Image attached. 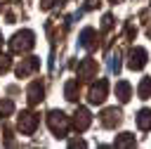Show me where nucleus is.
Returning <instances> with one entry per match:
<instances>
[{
    "label": "nucleus",
    "instance_id": "obj_1",
    "mask_svg": "<svg viewBox=\"0 0 151 149\" xmlns=\"http://www.w3.org/2000/svg\"><path fill=\"white\" fill-rule=\"evenodd\" d=\"M33 45H35V33L28 31V28L17 31V33L12 35V40H9V50H12L14 54H26V52L33 50Z\"/></svg>",
    "mask_w": 151,
    "mask_h": 149
},
{
    "label": "nucleus",
    "instance_id": "obj_2",
    "mask_svg": "<svg viewBox=\"0 0 151 149\" xmlns=\"http://www.w3.org/2000/svg\"><path fill=\"white\" fill-rule=\"evenodd\" d=\"M47 125H50V130H52L57 137H66V135H68V128H71V118H68L64 111L52 109V111L47 114Z\"/></svg>",
    "mask_w": 151,
    "mask_h": 149
},
{
    "label": "nucleus",
    "instance_id": "obj_3",
    "mask_svg": "<svg viewBox=\"0 0 151 149\" xmlns=\"http://www.w3.org/2000/svg\"><path fill=\"white\" fill-rule=\"evenodd\" d=\"M106 95H109V83H106L104 78H99L97 83H92V85H90L87 102H90V104H101V102L106 99Z\"/></svg>",
    "mask_w": 151,
    "mask_h": 149
},
{
    "label": "nucleus",
    "instance_id": "obj_4",
    "mask_svg": "<svg viewBox=\"0 0 151 149\" xmlns=\"http://www.w3.org/2000/svg\"><path fill=\"white\" fill-rule=\"evenodd\" d=\"M97 69H99V64L94 61V59H80L78 61V66H76V76L78 78H83V80H92L94 76H97Z\"/></svg>",
    "mask_w": 151,
    "mask_h": 149
},
{
    "label": "nucleus",
    "instance_id": "obj_5",
    "mask_svg": "<svg viewBox=\"0 0 151 149\" xmlns=\"http://www.w3.org/2000/svg\"><path fill=\"white\" fill-rule=\"evenodd\" d=\"M17 125H19V132H21V135H33L35 128H38V116H35L33 111H21Z\"/></svg>",
    "mask_w": 151,
    "mask_h": 149
},
{
    "label": "nucleus",
    "instance_id": "obj_6",
    "mask_svg": "<svg viewBox=\"0 0 151 149\" xmlns=\"http://www.w3.org/2000/svg\"><path fill=\"white\" fill-rule=\"evenodd\" d=\"M90 123H92V116H90V111H87L85 106H78V109L73 111L71 125H73L78 132H83V130H87V128H90Z\"/></svg>",
    "mask_w": 151,
    "mask_h": 149
},
{
    "label": "nucleus",
    "instance_id": "obj_7",
    "mask_svg": "<svg viewBox=\"0 0 151 149\" xmlns=\"http://www.w3.org/2000/svg\"><path fill=\"white\" fill-rule=\"evenodd\" d=\"M40 69V59L38 57H26V59H21L19 64H17V76L19 78H26V76H31V73H35Z\"/></svg>",
    "mask_w": 151,
    "mask_h": 149
},
{
    "label": "nucleus",
    "instance_id": "obj_8",
    "mask_svg": "<svg viewBox=\"0 0 151 149\" xmlns=\"http://www.w3.org/2000/svg\"><path fill=\"white\" fill-rule=\"evenodd\" d=\"M99 121H101V125H104V128H116V125H120L123 114H120V109L109 106V109H104V111L99 114Z\"/></svg>",
    "mask_w": 151,
    "mask_h": 149
},
{
    "label": "nucleus",
    "instance_id": "obj_9",
    "mask_svg": "<svg viewBox=\"0 0 151 149\" xmlns=\"http://www.w3.org/2000/svg\"><path fill=\"white\" fill-rule=\"evenodd\" d=\"M146 59H149V54H146V50H144V47H132L130 59H127V66H130L132 71H142V69H144V64H146Z\"/></svg>",
    "mask_w": 151,
    "mask_h": 149
},
{
    "label": "nucleus",
    "instance_id": "obj_10",
    "mask_svg": "<svg viewBox=\"0 0 151 149\" xmlns=\"http://www.w3.org/2000/svg\"><path fill=\"white\" fill-rule=\"evenodd\" d=\"M42 97H45V85H42V80H33V83L28 85V90H26V99H28V104L33 106V104L42 102Z\"/></svg>",
    "mask_w": 151,
    "mask_h": 149
},
{
    "label": "nucleus",
    "instance_id": "obj_11",
    "mask_svg": "<svg viewBox=\"0 0 151 149\" xmlns=\"http://www.w3.org/2000/svg\"><path fill=\"white\" fill-rule=\"evenodd\" d=\"M78 45L80 47H85V50H92L94 45H97V31L94 28H83L80 31V38H78Z\"/></svg>",
    "mask_w": 151,
    "mask_h": 149
},
{
    "label": "nucleus",
    "instance_id": "obj_12",
    "mask_svg": "<svg viewBox=\"0 0 151 149\" xmlns=\"http://www.w3.org/2000/svg\"><path fill=\"white\" fill-rule=\"evenodd\" d=\"M64 95H66V99H68V102H78V95H80V85H78V80H76V78L66 80V85H64Z\"/></svg>",
    "mask_w": 151,
    "mask_h": 149
},
{
    "label": "nucleus",
    "instance_id": "obj_13",
    "mask_svg": "<svg viewBox=\"0 0 151 149\" xmlns=\"http://www.w3.org/2000/svg\"><path fill=\"white\" fill-rule=\"evenodd\" d=\"M130 95H132V88H130V83L127 80H118L116 83V97H118V102H127L130 99Z\"/></svg>",
    "mask_w": 151,
    "mask_h": 149
},
{
    "label": "nucleus",
    "instance_id": "obj_14",
    "mask_svg": "<svg viewBox=\"0 0 151 149\" xmlns=\"http://www.w3.org/2000/svg\"><path fill=\"white\" fill-rule=\"evenodd\" d=\"M137 128L139 130H151V109H142L139 114H137Z\"/></svg>",
    "mask_w": 151,
    "mask_h": 149
},
{
    "label": "nucleus",
    "instance_id": "obj_15",
    "mask_svg": "<svg viewBox=\"0 0 151 149\" xmlns=\"http://www.w3.org/2000/svg\"><path fill=\"white\" fill-rule=\"evenodd\" d=\"M134 144H137V140H134V135H132V132H120V135L116 137V147L127 149V147H134Z\"/></svg>",
    "mask_w": 151,
    "mask_h": 149
},
{
    "label": "nucleus",
    "instance_id": "obj_16",
    "mask_svg": "<svg viewBox=\"0 0 151 149\" xmlns=\"http://www.w3.org/2000/svg\"><path fill=\"white\" fill-rule=\"evenodd\" d=\"M137 95H139V99H149V97H151V78H149V76L139 80V85H137Z\"/></svg>",
    "mask_w": 151,
    "mask_h": 149
},
{
    "label": "nucleus",
    "instance_id": "obj_17",
    "mask_svg": "<svg viewBox=\"0 0 151 149\" xmlns=\"http://www.w3.org/2000/svg\"><path fill=\"white\" fill-rule=\"evenodd\" d=\"M12 111H14V102L12 99H0V118L12 116Z\"/></svg>",
    "mask_w": 151,
    "mask_h": 149
},
{
    "label": "nucleus",
    "instance_id": "obj_18",
    "mask_svg": "<svg viewBox=\"0 0 151 149\" xmlns=\"http://www.w3.org/2000/svg\"><path fill=\"white\" fill-rule=\"evenodd\" d=\"M12 69V59H9V54H0V73H7Z\"/></svg>",
    "mask_w": 151,
    "mask_h": 149
},
{
    "label": "nucleus",
    "instance_id": "obj_19",
    "mask_svg": "<svg viewBox=\"0 0 151 149\" xmlns=\"http://www.w3.org/2000/svg\"><path fill=\"white\" fill-rule=\"evenodd\" d=\"M111 26H113V17H111V14H106V17L101 19V28H104V31H109Z\"/></svg>",
    "mask_w": 151,
    "mask_h": 149
},
{
    "label": "nucleus",
    "instance_id": "obj_20",
    "mask_svg": "<svg viewBox=\"0 0 151 149\" xmlns=\"http://www.w3.org/2000/svg\"><path fill=\"white\" fill-rule=\"evenodd\" d=\"M57 2H59V0H40V7H42V9H52Z\"/></svg>",
    "mask_w": 151,
    "mask_h": 149
},
{
    "label": "nucleus",
    "instance_id": "obj_21",
    "mask_svg": "<svg viewBox=\"0 0 151 149\" xmlns=\"http://www.w3.org/2000/svg\"><path fill=\"white\" fill-rule=\"evenodd\" d=\"M68 144H71V147H85V140H80V137H78V140H71Z\"/></svg>",
    "mask_w": 151,
    "mask_h": 149
},
{
    "label": "nucleus",
    "instance_id": "obj_22",
    "mask_svg": "<svg viewBox=\"0 0 151 149\" xmlns=\"http://www.w3.org/2000/svg\"><path fill=\"white\" fill-rule=\"evenodd\" d=\"M99 5V0H87V9H92V7H97Z\"/></svg>",
    "mask_w": 151,
    "mask_h": 149
},
{
    "label": "nucleus",
    "instance_id": "obj_23",
    "mask_svg": "<svg viewBox=\"0 0 151 149\" xmlns=\"http://www.w3.org/2000/svg\"><path fill=\"white\" fill-rule=\"evenodd\" d=\"M0 47H2V35H0Z\"/></svg>",
    "mask_w": 151,
    "mask_h": 149
},
{
    "label": "nucleus",
    "instance_id": "obj_24",
    "mask_svg": "<svg viewBox=\"0 0 151 149\" xmlns=\"http://www.w3.org/2000/svg\"><path fill=\"white\" fill-rule=\"evenodd\" d=\"M113 2H116V0H113Z\"/></svg>",
    "mask_w": 151,
    "mask_h": 149
}]
</instances>
